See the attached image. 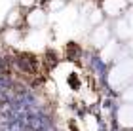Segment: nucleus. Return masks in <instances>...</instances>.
Here are the masks:
<instances>
[{
	"label": "nucleus",
	"instance_id": "obj_1",
	"mask_svg": "<svg viewBox=\"0 0 133 131\" xmlns=\"http://www.w3.org/2000/svg\"><path fill=\"white\" fill-rule=\"evenodd\" d=\"M108 82L114 89H125L133 82V59H124L114 65V68L110 70Z\"/></svg>",
	"mask_w": 133,
	"mask_h": 131
},
{
	"label": "nucleus",
	"instance_id": "obj_2",
	"mask_svg": "<svg viewBox=\"0 0 133 131\" xmlns=\"http://www.w3.org/2000/svg\"><path fill=\"white\" fill-rule=\"evenodd\" d=\"M128 8V0H103V11L110 17H118Z\"/></svg>",
	"mask_w": 133,
	"mask_h": 131
},
{
	"label": "nucleus",
	"instance_id": "obj_3",
	"mask_svg": "<svg viewBox=\"0 0 133 131\" xmlns=\"http://www.w3.org/2000/svg\"><path fill=\"white\" fill-rule=\"evenodd\" d=\"M116 118L124 129H133V103H125L120 106Z\"/></svg>",
	"mask_w": 133,
	"mask_h": 131
},
{
	"label": "nucleus",
	"instance_id": "obj_4",
	"mask_svg": "<svg viewBox=\"0 0 133 131\" xmlns=\"http://www.w3.org/2000/svg\"><path fill=\"white\" fill-rule=\"evenodd\" d=\"M108 42H110V29H108L107 25L97 27L93 31V34H91V44L101 50V47H105Z\"/></svg>",
	"mask_w": 133,
	"mask_h": 131
},
{
	"label": "nucleus",
	"instance_id": "obj_5",
	"mask_svg": "<svg viewBox=\"0 0 133 131\" xmlns=\"http://www.w3.org/2000/svg\"><path fill=\"white\" fill-rule=\"evenodd\" d=\"M27 23L32 29H40L46 23V13L42 10H32L31 13H27Z\"/></svg>",
	"mask_w": 133,
	"mask_h": 131
},
{
	"label": "nucleus",
	"instance_id": "obj_6",
	"mask_svg": "<svg viewBox=\"0 0 133 131\" xmlns=\"http://www.w3.org/2000/svg\"><path fill=\"white\" fill-rule=\"evenodd\" d=\"M114 32L118 34V38H122V40H125V38H129V34H131V29H129V23L125 21V19H120L116 21V25H114Z\"/></svg>",
	"mask_w": 133,
	"mask_h": 131
},
{
	"label": "nucleus",
	"instance_id": "obj_7",
	"mask_svg": "<svg viewBox=\"0 0 133 131\" xmlns=\"http://www.w3.org/2000/svg\"><path fill=\"white\" fill-rule=\"evenodd\" d=\"M116 51H118V42L110 40L105 47H101V57H103V61H112L114 55H116Z\"/></svg>",
	"mask_w": 133,
	"mask_h": 131
},
{
	"label": "nucleus",
	"instance_id": "obj_8",
	"mask_svg": "<svg viewBox=\"0 0 133 131\" xmlns=\"http://www.w3.org/2000/svg\"><path fill=\"white\" fill-rule=\"evenodd\" d=\"M103 17H105V11L103 10H93L91 13H89V23H91V25H101Z\"/></svg>",
	"mask_w": 133,
	"mask_h": 131
},
{
	"label": "nucleus",
	"instance_id": "obj_9",
	"mask_svg": "<svg viewBox=\"0 0 133 131\" xmlns=\"http://www.w3.org/2000/svg\"><path fill=\"white\" fill-rule=\"evenodd\" d=\"M19 17H21V15H19V10H17V8H15V10H11V15L8 17V25L14 27L15 23H17V19H19Z\"/></svg>",
	"mask_w": 133,
	"mask_h": 131
},
{
	"label": "nucleus",
	"instance_id": "obj_10",
	"mask_svg": "<svg viewBox=\"0 0 133 131\" xmlns=\"http://www.w3.org/2000/svg\"><path fill=\"white\" fill-rule=\"evenodd\" d=\"M50 8H51V10H59V8H63V2H61V0H51V2H50Z\"/></svg>",
	"mask_w": 133,
	"mask_h": 131
},
{
	"label": "nucleus",
	"instance_id": "obj_11",
	"mask_svg": "<svg viewBox=\"0 0 133 131\" xmlns=\"http://www.w3.org/2000/svg\"><path fill=\"white\" fill-rule=\"evenodd\" d=\"M124 97H125V101H128V103H133V87H129L128 91H125Z\"/></svg>",
	"mask_w": 133,
	"mask_h": 131
},
{
	"label": "nucleus",
	"instance_id": "obj_12",
	"mask_svg": "<svg viewBox=\"0 0 133 131\" xmlns=\"http://www.w3.org/2000/svg\"><path fill=\"white\" fill-rule=\"evenodd\" d=\"M36 0H19V4L23 6V8H31V6H34Z\"/></svg>",
	"mask_w": 133,
	"mask_h": 131
},
{
	"label": "nucleus",
	"instance_id": "obj_13",
	"mask_svg": "<svg viewBox=\"0 0 133 131\" xmlns=\"http://www.w3.org/2000/svg\"><path fill=\"white\" fill-rule=\"evenodd\" d=\"M61 2H65V0H61Z\"/></svg>",
	"mask_w": 133,
	"mask_h": 131
},
{
	"label": "nucleus",
	"instance_id": "obj_14",
	"mask_svg": "<svg viewBox=\"0 0 133 131\" xmlns=\"http://www.w3.org/2000/svg\"><path fill=\"white\" fill-rule=\"evenodd\" d=\"M129 131H133V129H129Z\"/></svg>",
	"mask_w": 133,
	"mask_h": 131
}]
</instances>
